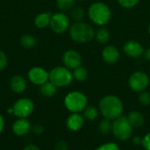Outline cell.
<instances>
[{"label": "cell", "instance_id": "obj_12", "mask_svg": "<svg viewBox=\"0 0 150 150\" xmlns=\"http://www.w3.org/2000/svg\"><path fill=\"white\" fill-rule=\"evenodd\" d=\"M144 50L145 49L142 43L134 40H129L123 45V52L130 58L135 59L142 57L144 54Z\"/></svg>", "mask_w": 150, "mask_h": 150}, {"label": "cell", "instance_id": "obj_5", "mask_svg": "<svg viewBox=\"0 0 150 150\" xmlns=\"http://www.w3.org/2000/svg\"><path fill=\"white\" fill-rule=\"evenodd\" d=\"M87 97L79 91L69 92L64 98V105L71 112H81L87 106Z\"/></svg>", "mask_w": 150, "mask_h": 150}, {"label": "cell", "instance_id": "obj_13", "mask_svg": "<svg viewBox=\"0 0 150 150\" xmlns=\"http://www.w3.org/2000/svg\"><path fill=\"white\" fill-rule=\"evenodd\" d=\"M120 58V49L113 45H105L102 50V59L107 64H115Z\"/></svg>", "mask_w": 150, "mask_h": 150}, {"label": "cell", "instance_id": "obj_18", "mask_svg": "<svg viewBox=\"0 0 150 150\" xmlns=\"http://www.w3.org/2000/svg\"><path fill=\"white\" fill-rule=\"evenodd\" d=\"M95 39L100 45H107L111 39V33L110 31L105 27L100 26L96 32H95Z\"/></svg>", "mask_w": 150, "mask_h": 150}, {"label": "cell", "instance_id": "obj_19", "mask_svg": "<svg viewBox=\"0 0 150 150\" xmlns=\"http://www.w3.org/2000/svg\"><path fill=\"white\" fill-rule=\"evenodd\" d=\"M127 118H128L130 124L132 125V127L134 128H140L144 125V122H145L144 117L141 112H139L137 111L131 112L127 115Z\"/></svg>", "mask_w": 150, "mask_h": 150}, {"label": "cell", "instance_id": "obj_23", "mask_svg": "<svg viewBox=\"0 0 150 150\" xmlns=\"http://www.w3.org/2000/svg\"><path fill=\"white\" fill-rule=\"evenodd\" d=\"M20 44L25 49H31L36 46V39L31 34H24L20 38Z\"/></svg>", "mask_w": 150, "mask_h": 150}, {"label": "cell", "instance_id": "obj_26", "mask_svg": "<svg viewBox=\"0 0 150 150\" xmlns=\"http://www.w3.org/2000/svg\"><path fill=\"white\" fill-rule=\"evenodd\" d=\"M98 131L103 134H108L112 132V122L110 120L104 119L98 124Z\"/></svg>", "mask_w": 150, "mask_h": 150}, {"label": "cell", "instance_id": "obj_1", "mask_svg": "<svg viewBox=\"0 0 150 150\" xmlns=\"http://www.w3.org/2000/svg\"><path fill=\"white\" fill-rule=\"evenodd\" d=\"M98 109L105 119L114 120L122 115L124 105L121 99L117 96L106 95L101 98Z\"/></svg>", "mask_w": 150, "mask_h": 150}, {"label": "cell", "instance_id": "obj_21", "mask_svg": "<svg viewBox=\"0 0 150 150\" xmlns=\"http://www.w3.org/2000/svg\"><path fill=\"white\" fill-rule=\"evenodd\" d=\"M85 16V11L84 9L80 5H75L70 10V18L74 22H79L83 21V18Z\"/></svg>", "mask_w": 150, "mask_h": 150}, {"label": "cell", "instance_id": "obj_36", "mask_svg": "<svg viewBox=\"0 0 150 150\" xmlns=\"http://www.w3.org/2000/svg\"><path fill=\"white\" fill-rule=\"evenodd\" d=\"M133 142L135 145H140L142 142V138H141L140 136H134L133 139Z\"/></svg>", "mask_w": 150, "mask_h": 150}, {"label": "cell", "instance_id": "obj_11", "mask_svg": "<svg viewBox=\"0 0 150 150\" xmlns=\"http://www.w3.org/2000/svg\"><path fill=\"white\" fill-rule=\"evenodd\" d=\"M27 77L32 83L40 86L49 80V72H47L44 68L35 66L29 69Z\"/></svg>", "mask_w": 150, "mask_h": 150}, {"label": "cell", "instance_id": "obj_39", "mask_svg": "<svg viewBox=\"0 0 150 150\" xmlns=\"http://www.w3.org/2000/svg\"><path fill=\"white\" fill-rule=\"evenodd\" d=\"M148 32H149V35H150V25H149V28H148Z\"/></svg>", "mask_w": 150, "mask_h": 150}, {"label": "cell", "instance_id": "obj_28", "mask_svg": "<svg viewBox=\"0 0 150 150\" xmlns=\"http://www.w3.org/2000/svg\"><path fill=\"white\" fill-rule=\"evenodd\" d=\"M139 102L145 106L150 105V93L147 91H142L139 93Z\"/></svg>", "mask_w": 150, "mask_h": 150}, {"label": "cell", "instance_id": "obj_14", "mask_svg": "<svg viewBox=\"0 0 150 150\" xmlns=\"http://www.w3.org/2000/svg\"><path fill=\"white\" fill-rule=\"evenodd\" d=\"M32 130V126L27 119H17L12 124V132L17 136H25Z\"/></svg>", "mask_w": 150, "mask_h": 150}, {"label": "cell", "instance_id": "obj_6", "mask_svg": "<svg viewBox=\"0 0 150 150\" xmlns=\"http://www.w3.org/2000/svg\"><path fill=\"white\" fill-rule=\"evenodd\" d=\"M133 129L127 116L121 115L112 122V134L120 141H127L133 134Z\"/></svg>", "mask_w": 150, "mask_h": 150}, {"label": "cell", "instance_id": "obj_15", "mask_svg": "<svg viewBox=\"0 0 150 150\" xmlns=\"http://www.w3.org/2000/svg\"><path fill=\"white\" fill-rule=\"evenodd\" d=\"M84 124V117L79 112H72L66 120L67 128L72 132L80 130Z\"/></svg>", "mask_w": 150, "mask_h": 150}, {"label": "cell", "instance_id": "obj_37", "mask_svg": "<svg viewBox=\"0 0 150 150\" xmlns=\"http://www.w3.org/2000/svg\"><path fill=\"white\" fill-rule=\"evenodd\" d=\"M4 128V119L2 114H0V134Z\"/></svg>", "mask_w": 150, "mask_h": 150}, {"label": "cell", "instance_id": "obj_24", "mask_svg": "<svg viewBox=\"0 0 150 150\" xmlns=\"http://www.w3.org/2000/svg\"><path fill=\"white\" fill-rule=\"evenodd\" d=\"M72 73L74 80L77 82H84L88 78V70L83 66H80L79 68L74 69Z\"/></svg>", "mask_w": 150, "mask_h": 150}, {"label": "cell", "instance_id": "obj_29", "mask_svg": "<svg viewBox=\"0 0 150 150\" xmlns=\"http://www.w3.org/2000/svg\"><path fill=\"white\" fill-rule=\"evenodd\" d=\"M95 150H120V147L114 142H107L100 145Z\"/></svg>", "mask_w": 150, "mask_h": 150}, {"label": "cell", "instance_id": "obj_27", "mask_svg": "<svg viewBox=\"0 0 150 150\" xmlns=\"http://www.w3.org/2000/svg\"><path fill=\"white\" fill-rule=\"evenodd\" d=\"M119 4L125 9H132L135 7L140 0H117Z\"/></svg>", "mask_w": 150, "mask_h": 150}, {"label": "cell", "instance_id": "obj_34", "mask_svg": "<svg viewBox=\"0 0 150 150\" xmlns=\"http://www.w3.org/2000/svg\"><path fill=\"white\" fill-rule=\"evenodd\" d=\"M23 150H40V149L34 144H29V145H26L23 149Z\"/></svg>", "mask_w": 150, "mask_h": 150}, {"label": "cell", "instance_id": "obj_30", "mask_svg": "<svg viewBox=\"0 0 150 150\" xmlns=\"http://www.w3.org/2000/svg\"><path fill=\"white\" fill-rule=\"evenodd\" d=\"M8 64V58L4 52L0 50V71L4 70Z\"/></svg>", "mask_w": 150, "mask_h": 150}, {"label": "cell", "instance_id": "obj_3", "mask_svg": "<svg viewBox=\"0 0 150 150\" xmlns=\"http://www.w3.org/2000/svg\"><path fill=\"white\" fill-rule=\"evenodd\" d=\"M95 32L92 25L83 21L74 22L69 29L70 39L80 44L91 42L95 38Z\"/></svg>", "mask_w": 150, "mask_h": 150}, {"label": "cell", "instance_id": "obj_22", "mask_svg": "<svg viewBox=\"0 0 150 150\" xmlns=\"http://www.w3.org/2000/svg\"><path fill=\"white\" fill-rule=\"evenodd\" d=\"M83 117L84 119L92 121L95 120L98 115H99V109H98L97 107L93 106V105H87L85 107V109L83 111Z\"/></svg>", "mask_w": 150, "mask_h": 150}, {"label": "cell", "instance_id": "obj_25", "mask_svg": "<svg viewBox=\"0 0 150 150\" xmlns=\"http://www.w3.org/2000/svg\"><path fill=\"white\" fill-rule=\"evenodd\" d=\"M76 0H56L57 8L61 11H70L76 4Z\"/></svg>", "mask_w": 150, "mask_h": 150}, {"label": "cell", "instance_id": "obj_33", "mask_svg": "<svg viewBox=\"0 0 150 150\" xmlns=\"http://www.w3.org/2000/svg\"><path fill=\"white\" fill-rule=\"evenodd\" d=\"M33 133L37 134H40L44 132V127L40 125H36L33 128Z\"/></svg>", "mask_w": 150, "mask_h": 150}, {"label": "cell", "instance_id": "obj_10", "mask_svg": "<svg viewBox=\"0 0 150 150\" xmlns=\"http://www.w3.org/2000/svg\"><path fill=\"white\" fill-rule=\"evenodd\" d=\"M63 66L70 70H74L83 64V57L79 52L74 49H69L62 54Z\"/></svg>", "mask_w": 150, "mask_h": 150}, {"label": "cell", "instance_id": "obj_31", "mask_svg": "<svg viewBox=\"0 0 150 150\" xmlns=\"http://www.w3.org/2000/svg\"><path fill=\"white\" fill-rule=\"evenodd\" d=\"M142 145L146 150H150V132L143 136Z\"/></svg>", "mask_w": 150, "mask_h": 150}, {"label": "cell", "instance_id": "obj_2", "mask_svg": "<svg viewBox=\"0 0 150 150\" xmlns=\"http://www.w3.org/2000/svg\"><path fill=\"white\" fill-rule=\"evenodd\" d=\"M89 19L98 26H105L112 18V11L108 4L104 2L97 1L90 4L87 11Z\"/></svg>", "mask_w": 150, "mask_h": 150}, {"label": "cell", "instance_id": "obj_4", "mask_svg": "<svg viewBox=\"0 0 150 150\" xmlns=\"http://www.w3.org/2000/svg\"><path fill=\"white\" fill-rule=\"evenodd\" d=\"M73 80L72 71L65 66H57L49 71V81L57 88L67 87Z\"/></svg>", "mask_w": 150, "mask_h": 150}, {"label": "cell", "instance_id": "obj_16", "mask_svg": "<svg viewBox=\"0 0 150 150\" xmlns=\"http://www.w3.org/2000/svg\"><path fill=\"white\" fill-rule=\"evenodd\" d=\"M27 83L25 77L19 75L13 76L10 80V88L15 93H22L25 91Z\"/></svg>", "mask_w": 150, "mask_h": 150}, {"label": "cell", "instance_id": "obj_17", "mask_svg": "<svg viewBox=\"0 0 150 150\" xmlns=\"http://www.w3.org/2000/svg\"><path fill=\"white\" fill-rule=\"evenodd\" d=\"M52 12L50 11H43L39 13L34 18V25L36 27L40 29H44L50 25Z\"/></svg>", "mask_w": 150, "mask_h": 150}, {"label": "cell", "instance_id": "obj_32", "mask_svg": "<svg viewBox=\"0 0 150 150\" xmlns=\"http://www.w3.org/2000/svg\"><path fill=\"white\" fill-rule=\"evenodd\" d=\"M54 150H69V145L65 141H60L55 144Z\"/></svg>", "mask_w": 150, "mask_h": 150}, {"label": "cell", "instance_id": "obj_9", "mask_svg": "<svg viewBox=\"0 0 150 150\" xmlns=\"http://www.w3.org/2000/svg\"><path fill=\"white\" fill-rule=\"evenodd\" d=\"M12 109L18 119H27L34 111V103L28 98H21L14 103Z\"/></svg>", "mask_w": 150, "mask_h": 150}, {"label": "cell", "instance_id": "obj_38", "mask_svg": "<svg viewBox=\"0 0 150 150\" xmlns=\"http://www.w3.org/2000/svg\"><path fill=\"white\" fill-rule=\"evenodd\" d=\"M76 1H77V2H80V3H82V2H84L85 0H76Z\"/></svg>", "mask_w": 150, "mask_h": 150}, {"label": "cell", "instance_id": "obj_8", "mask_svg": "<svg viewBox=\"0 0 150 150\" xmlns=\"http://www.w3.org/2000/svg\"><path fill=\"white\" fill-rule=\"evenodd\" d=\"M49 26L54 33L57 34L63 33L70 27V18L63 11L53 13Z\"/></svg>", "mask_w": 150, "mask_h": 150}, {"label": "cell", "instance_id": "obj_35", "mask_svg": "<svg viewBox=\"0 0 150 150\" xmlns=\"http://www.w3.org/2000/svg\"><path fill=\"white\" fill-rule=\"evenodd\" d=\"M143 56H144V58H145L147 61L150 62V47H148L147 49H145V50H144Z\"/></svg>", "mask_w": 150, "mask_h": 150}, {"label": "cell", "instance_id": "obj_7", "mask_svg": "<svg viewBox=\"0 0 150 150\" xmlns=\"http://www.w3.org/2000/svg\"><path fill=\"white\" fill-rule=\"evenodd\" d=\"M149 83L150 79L149 75L141 70H137L132 73L128 79L130 89L137 93L146 91L149 85Z\"/></svg>", "mask_w": 150, "mask_h": 150}, {"label": "cell", "instance_id": "obj_20", "mask_svg": "<svg viewBox=\"0 0 150 150\" xmlns=\"http://www.w3.org/2000/svg\"><path fill=\"white\" fill-rule=\"evenodd\" d=\"M40 92L43 97L46 98H52L57 92V87L52 83L49 80L40 86Z\"/></svg>", "mask_w": 150, "mask_h": 150}]
</instances>
